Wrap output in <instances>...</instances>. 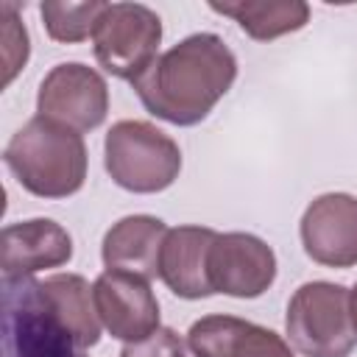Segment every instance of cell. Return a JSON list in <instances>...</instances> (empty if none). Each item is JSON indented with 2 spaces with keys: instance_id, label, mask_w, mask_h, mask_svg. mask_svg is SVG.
Instances as JSON below:
<instances>
[{
  "instance_id": "cell-1",
  "label": "cell",
  "mask_w": 357,
  "mask_h": 357,
  "mask_svg": "<svg viewBox=\"0 0 357 357\" xmlns=\"http://www.w3.org/2000/svg\"><path fill=\"white\" fill-rule=\"evenodd\" d=\"M237 78V59L218 33H190L131 84L142 106L173 126L201 123Z\"/></svg>"
},
{
  "instance_id": "cell-2",
  "label": "cell",
  "mask_w": 357,
  "mask_h": 357,
  "mask_svg": "<svg viewBox=\"0 0 357 357\" xmlns=\"http://www.w3.org/2000/svg\"><path fill=\"white\" fill-rule=\"evenodd\" d=\"M3 159L20 187L39 198L75 195L86 178V145L81 134L42 114L14 131Z\"/></svg>"
},
{
  "instance_id": "cell-3",
  "label": "cell",
  "mask_w": 357,
  "mask_h": 357,
  "mask_svg": "<svg viewBox=\"0 0 357 357\" xmlns=\"http://www.w3.org/2000/svg\"><path fill=\"white\" fill-rule=\"evenodd\" d=\"M103 167L109 178L139 195L167 190L181 173V151L173 137L148 120H120L103 142Z\"/></svg>"
},
{
  "instance_id": "cell-4",
  "label": "cell",
  "mask_w": 357,
  "mask_h": 357,
  "mask_svg": "<svg viewBox=\"0 0 357 357\" xmlns=\"http://www.w3.org/2000/svg\"><path fill=\"white\" fill-rule=\"evenodd\" d=\"M284 329L304 357H349L357 346L349 290L335 282H304L287 301Z\"/></svg>"
},
{
  "instance_id": "cell-5",
  "label": "cell",
  "mask_w": 357,
  "mask_h": 357,
  "mask_svg": "<svg viewBox=\"0 0 357 357\" xmlns=\"http://www.w3.org/2000/svg\"><path fill=\"white\" fill-rule=\"evenodd\" d=\"M98 64L123 81H137L159 56L162 20L142 3H106L92 31Z\"/></svg>"
},
{
  "instance_id": "cell-6",
  "label": "cell",
  "mask_w": 357,
  "mask_h": 357,
  "mask_svg": "<svg viewBox=\"0 0 357 357\" xmlns=\"http://www.w3.org/2000/svg\"><path fill=\"white\" fill-rule=\"evenodd\" d=\"M36 112L78 134L98 128L109 112L106 78L81 61L56 64L39 84Z\"/></svg>"
},
{
  "instance_id": "cell-7",
  "label": "cell",
  "mask_w": 357,
  "mask_h": 357,
  "mask_svg": "<svg viewBox=\"0 0 357 357\" xmlns=\"http://www.w3.org/2000/svg\"><path fill=\"white\" fill-rule=\"evenodd\" d=\"M206 271L215 293H226L234 298H257L276 279V254L257 234L226 231L212 240Z\"/></svg>"
},
{
  "instance_id": "cell-8",
  "label": "cell",
  "mask_w": 357,
  "mask_h": 357,
  "mask_svg": "<svg viewBox=\"0 0 357 357\" xmlns=\"http://www.w3.org/2000/svg\"><path fill=\"white\" fill-rule=\"evenodd\" d=\"M92 296L98 318L112 337L137 343L159 329V301L142 276L103 271L92 284Z\"/></svg>"
},
{
  "instance_id": "cell-9",
  "label": "cell",
  "mask_w": 357,
  "mask_h": 357,
  "mask_svg": "<svg viewBox=\"0 0 357 357\" xmlns=\"http://www.w3.org/2000/svg\"><path fill=\"white\" fill-rule=\"evenodd\" d=\"M301 245L307 257L326 268L357 265V198L324 192L301 215Z\"/></svg>"
},
{
  "instance_id": "cell-10",
  "label": "cell",
  "mask_w": 357,
  "mask_h": 357,
  "mask_svg": "<svg viewBox=\"0 0 357 357\" xmlns=\"http://www.w3.org/2000/svg\"><path fill=\"white\" fill-rule=\"evenodd\" d=\"M6 282L28 279L45 268H59L73 259V237L50 218L8 223L0 234Z\"/></svg>"
},
{
  "instance_id": "cell-11",
  "label": "cell",
  "mask_w": 357,
  "mask_h": 357,
  "mask_svg": "<svg viewBox=\"0 0 357 357\" xmlns=\"http://www.w3.org/2000/svg\"><path fill=\"white\" fill-rule=\"evenodd\" d=\"M195 357H293L282 335L237 315H204L187 332Z\"/></svg>"
},
{
  "instance_id": "cell-12",
  "label": "cell",
  "mask_w": 357,
  "mask_h": 357,
  "mask_svg": "<svg viewBox=\"0 0 357 357\" xmlns=\"http://www.w3.org/2000/svg\"><path fill=\"white\" fill-rule=\"evenodd\" d=\"M218 237L209 226H176L167 229L162 254H159V279L176 293L178 298H206L212 296L209 284V245Z\"/></svg>"
},
{
  "instance_id": "cell-13",
  "label": "cell",
  "mask_w": 357,
  "mask_h": 357,
  "mask_svg": "<svg viewBox=\"0 0 357 357\" xmlns=\"http://www.w3.org/2000/svg\"><path fill=\"white\" fill-rule=\"evenodd\" d=\"M167 226L153 215H128L120 218L106 234L100 245V257L106 271H126L142 279L159 276V254L165 243Z\"/></svg>"
},
{
  "instance_id": "cell-14",
  "label": "cell",
  "mask_w": 357,
  "mask_h": 357,
  "mask_svg": "<svg viewBox=\"0 0 357 357\" xmlns=\"http://www.w3.org/2000/svg\"><path fill=\"white\" fill-rule=\"evenodd\" d=\"M36 296L50 318L70 335L78 349H89L100 340V318L95 310L92 287L78 273H56L36 282Z\"/></svg>"
},
{
  "instance_id": "cell-15",
  "label": "cell",
  "mask_w": 357,
  "mask_h": 357,
  "mask_svg": "<svg viewBox=\"0 0 357 357\" xmlns=\"http://www.w3.org/2000/svg\"><path fill=\"white\" fill-rule=\"evenodd\" d=\"M209 8L223 17H231L257 42H271L284 33H293L310 20V6L304 0H212Z\"/></svg>"
},
{
  "instance_id": "cell-16",
  "label": "cell",
  "mask_w": 357,
  "mask_h": 357,
  "mask_svg": "<svg viewBox=\"0 0 357 357\" xmlns=\"http://www.w3.org/2000/svg\"><path fill=\"white\" fill-rule=\"evenodd\" d=\"M103 8H106V3H100V0H86V3L47 0L39 6V14H42L45 31L53 42L73 45V42H84L86 36H92Z\"/></svg>"
},
{
  "instance_id": "cell-17",
  "label": "cell",
  "mask_w": 357,
  "mask_h": 357,
  "mask_svg": "<svg viewBox=\"0 0 357 357\" xmlns=\"http://www.w3.org/2000/svg\"><path fill=\"white\" fill-rule=\"evenodd\" d=\"M0 22H3V86H8L14 81V75L25 67L28 61V31L17 17V6L14 3H3L0 6Z\"/></svg>"
},
{
  "instance_id": "cell-18",
  "label": "cell",
  "mask_w": 357,
  "mask_h": 357,
  "mask_svg": "<svg viewBox=\"0 0 357 357\" xmlns=\"http://www.w3.org/2000/svg\"><path fill=\"white\" fill-rule=\"evenodd\" d=\"M120 357H187L184 354V343L181 337L167 329V326H159L153 335H148L145 340H137V343H126Z\"/></svg>"
},
{
  "instance_id": "cell-19",
  "label": "cell",
  "mask_w": 357,
  "mask_h": 357,
  "mask_svg": "<svg viewBox=\"0 0 357 357\" xmlns=\"http://www.w3.org/2000/svg\"><path fill=\"white\" fill-rule=\"evenodd\" d=\"M349 315H351V326L357 332V284L349 290Z\"/></svg>"
}]
</instances>
